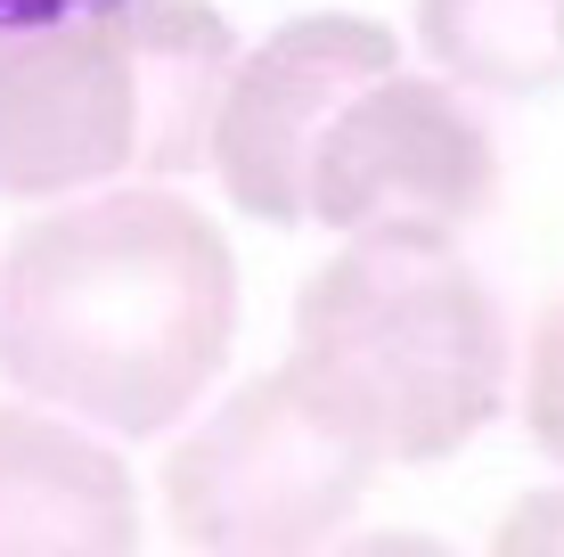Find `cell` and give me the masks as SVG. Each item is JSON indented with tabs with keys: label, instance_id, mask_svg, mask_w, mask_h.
<instances>
[{
	"label": "cell",
	"instance_id": "7",
	"mask_svg": "<svg viewBox=\"0 0 564 557\" xmlns=\"http://www.w3.org/2000/svg\"><path fill=\"white\" fill-rule=\"evenodd\" d=\"M0 557H140V484L99 427L0 401Z\"/></svg>",
	"mask_w": 564,
	"mask_h": 557
},
{
	"label": "cell",
	"instance_id": "8",
	"mask_svg": "<svg viewBox=\"0 0 564 557\" xmlns=\"http://www.w3.org/2000/svg\"><path fill=\"white\" fill-rule=\"evenodd\" d=\"M417 50L466 90L532 99L564 83V0H417Z\"/></svg>",
	"mask_w": 564,
	"mask_h": 557
},
{
	"label": "cell",
	"instance_id": "6",
	"mask_svg": "<svg viewBox=\"0 0 564 557\" xmlns=\"http://www.w3.org/2000/svg\"><path fill=\"white\" fill-rule=\"evenodd\" d=\"M393 66V33L368 17H295L270 42H254L229 74L221 124H213V172H221L229 205L279 229L311 222V157H319L327 124L360 83Z\"/></svg>",
	"mask_w": 564,
	"mask_h": 557
},
{
	"label": "cell",
	"instance_id": "11",
	"mask_svg": "<svg viewBox=\"0 0 564 557\" xmlns=\"http://www.w3.org/2000/svg\"><path fill=\"white\" fill-rule=\"evenodd\" d=\"M327 557H458V549H442L434 533H401V525H384V533H352V542H336Z\"/></svg>",
	"mask_w": 564,
	"mask_h": 557
},
{
	"label": "cell",
	"instance_id": "10",
	"mask_svg": "<svg viewBox=\"0 0 564 557\" xmlns=\"http://www.w3.org/2000/svg\"><path fill=\"white\" fill-rule=\"evenodd\" d=\"M491 557H564V484H540L499 516Z\"/></svg>",
	"mask_w": 564,
	"mask_h": 557
},
{
	"label": "cell",
	"instance_id": "12",
	"mask_svg": "<svg viewBox=\"0 0 564 557\" xmlns=\"http://www.w3.org/2000/svg\"><path fill=\"white\" fill-rule=\"evenodd\" d=\"M90 9H123V0H0V33H17V25H57V17H90Z\"/></svg>",
	"mask_w": 564,
	"mask_h": 557
},
{
	"label": "cell",
	"instance_id": "2",
	"mask_svg": "<svg viewBox=\"0 0 564 557\" xmlns=\"http://www.w3.org/2000/svg\"><path fill=\"white\" fill-rule=\"evenodd\" d=\"M238 33L205 0H123L0 33V197L57 205L213 164Z\"/></svg>",
	"mask_w": 564,
	"mask_h": 557
},
{
	"label": "cell",
	"instance_id": "1",
	"mask_svg": "<svg viewBox=\"0 0 564 557\" xmlns=\"http://www.w3.org/2000/svg\"><path fill=\"white\" fill-rule=\"evenodd\" d=\"M238 344V255L181 189L57 197L0 246V377L99 435H172Z\"/></svg>",
	"mask_w": 564,
	"mask_h": 557
},
{
	"label": "cell",
	"instance_id": "3",
	"mask_svg": "<svg viewBox=\"0 0 564 557\" xmlns=\"http://www.w3.org/2000/svg\"><path fill=\"white\" fill-rule=\"evenodd\" d=\"M286 361L401 468L466 451L508 410V312L458 229H360L295 296Z\"/></svg>",
	"mask_w": 564,
	"mask_h": 557
},
{
	"label": "cell",
	"instance_id": "5",
	"mask_svg": "<svg viewBox=\"0 0 564 557\" xmlns=\"http://www.w3.org/2000/svg\"><path fill=\"white\" fill-rule=\"evenodd\" d=\"M499 197V148L451 74H377L327 124L311 157V222L360 229H475Z\"/></svg>",
	"mask_w": 564,
	"mask_h": 557
},
{
	"label": "cell",
	"instance_id": "4",
	"mask_svg": "<svg viewBox=\"0 0 564 557\" xmlns=\"http://www.w3.org/2000/svg\"><path fill=\"white\" fill-rule=\"evenodd\" d=\"M384 451L295 361L221 394L164 451V508L197 557H319L352 525Z\"/></svg>",
	"mask_w": 564,
	"mask_h": 557
},
{
	"label": "cell",
	"instance_id": "9",
	"mask_svg": "<svg viewBox=\"0 0 564 557\" xmlns=\"http://www.w3.org/2000/svg\"><path fill=\"white\" fill-rule=\"evenodd\" d=\"M523 427H532V443L564 468V303L540 312L532 353H523Z\"/></svg>",
	"mask_w": 564,
	"mask_h": 557
}]
</instances>
